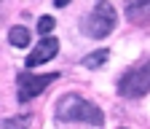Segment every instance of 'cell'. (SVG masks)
I'll use <instances>...</instances> for the list:
<instances>
[{
  "label": "cell",
  "instance_id": "cell-1",
  "mask_svg": "<svg viewBox=\"0 0 150 129\" xmlns=\"http://www.w3.org/2000/svg\"><path fill=\"white\" fill-rule=\"evenodd\" d=\"M56 121L102 126L105 124V116H102V108H97L94 102L83 100L81 94H64L59 102H56Z\"/></svg>",
  "mask_w": 150,
  "mask_h": 129
},
{
  "label": "cell",
  "instance_id": "cell-2",
  "mask_svg": "<svg viewBox=\"0 0 150 129\" xmlns=\"http://www.w3.org/2000/svg\"><path fill=\"white\" fill-rule=\"evenodd\" d=\"M115 24H118V11L112 8V3L110 0H97V6L81 22V32L88 35L91 41H102L115 30Z\"/></svg>",
  "mask_w": 150,
  "mask_h": 129
},
{
  "label": "cell",
  "instance_id": "cell-3",
  "mask_svg": "<svg viewBox=\"0 0 150 129\" xmlns=\"http://www.w3.org/2000/svg\"><path fill=\"white\" fill-rule=\"evenodd\" d=\"M147 91H150V59H139L118 78V94L137 100L145 97Z\"/></svg>",
  "mask_w": 150,
  "mask_h": 129
},
{
  "label": "cell",
  "instance_id": "cell-4",
  "mask_svg": "<svg viewBox=\"0 0 150 129\" xmlns=\"http://www.w3.org/2000/svg\"><path fill=\"white\" fill-rule=\"evenodd\" d=\"M54 81H59V73H40V76H35V73H30V70L19 73L16 76V97H19V102H27V100L38 97Z\"/></svg>",
  "mask_w": 150,
  "mask_h": 129
},
{
  "label": "cell",
  "instance_id": "cell-5",
  "mask_svg": "<svg viewBox=\"0 0 150 129\" xmlns=\"http://www.w3.org/2000/svg\"><path fill=\"white\" fill-rule=\"evenodd\" d=\"M56 54H59V41H56V38H43L40 43L30 51V57H27L24 65H27V70H32V67H38V65L54 59Z\"/></svg>",
  "mask_w": 150,
  "mask_h": 129
},
{
  "label": "cell",
  "instance_id": "cell-6",
  "mask_svg": "<svg viewBox=\"0 0 150 129\" xmlns=\"http://www.w3.org/2000/svg\"><path fill=\"white\" fill-rule=\"evenodd\" d=\"M126 19L131 24H150V0H126Z\"/></svg>",
  "mask_w": 150,
  "mask_h": 129
},
{
  "label": "cell",
  "instance_id": "cell-7",
  "mask_svg": "<svg viewBox=\"0 0 150 129\" xmlns=\"http://www.w3.org/2000/svg\"><path fill=\"white\" fill-rule=\"evenodd\" d=\"M107 59H110V51H107V48H97V51L86 54V57L81 59V65H83V67H88V70H97V67H102Z\"/></svg>",
  "mask_w": 150,
  "mask_h": 129
},
{
  "label": "cell",
  "instance_id": "cell-8",
  "mask_svg": "<svg viewBox=\"0 0 150 129\" xmlns=\"http://www.w3.org/2000/svg\"><path fill=\"white\" fill-rule=\"evenodd\" d=\"M8 43H11V46H16V48L30 46V30H27V27H22V24L11 27V30H8Z\"/></svg>",
  "mask_w": 150,
  "mask_h": 129
},
{
  "label": "cell",
  "instance_id": "cell-9",
  "mask_svg": "<svg viewBox=\"0 0 150 129\" xmlns=\"http://www.w3.org/2000/svg\"><path fill=\"white\" fill-rule=\"evenodd\" d=\"M30 116H13V118H3L0 121V129H27L30 126Z\"/></svg>",
  "mask_w": 150,
  "mask_h": 129
},
{
  "label": "cell",
  "instance_id": "cell-10",
  "mask_svg": "<svg viewBox=\"0 0 150 129\" xmlns=\"http://www.w3.org/2000/svg\"><path fill=\"white\" fill-rule=\"evenodd\" d=\"M54 16H40V19H38V32H40V35H48L51 30H54Z\"/></svg>",
  "mask_w": 150,
  "mask_h": 129
},
{
  "label": "cell",
  "instance_id": "cell-11",
  "mask_svg": "<svg viewBox=\"0 0 150 129\" xmlns=\"http://www.w3.org/2000/svg\"><path fill=\"white\" fill-rule=\"evenodd\" d=\"M70 3H72V0H54L56 8H64V6H70Z\"/></svg>",
  "mask_w": 150,
  "mask_h": 129
}]
</instances>
